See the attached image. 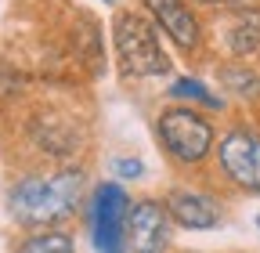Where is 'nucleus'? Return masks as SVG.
<instances>
[{
  "instance_id": "nucleus-4",
  "label": "nucleus",
  "mask_w": 260,
  "mask_h": 253,
  "mask_svg": "<svg viewBox=\"0 0 260 253\" xmlns=\"http://www.w3.org/2000/svg\"><path fill=\"white\" fill-rule=\"evenodd\" d=\"M213 184L235 196H260V123L239 116L217 134L213 160H210Z\"/></svg>"
},
{
  "instance_id": "nucleus-9",
  "label": "nucleus",
  "mask_w": 260,
  "mask_h": 253,
  "mask_svg": "<svg viewBox=\"0 0 260 253\" xmlns=\"http://www.w3.org/2000/svg\"><path fill=\"white\" fill-rule=\"evenodd\" d=\"M174 217L162 199H134L126 213V253H170Z\"/></svg>"
},
{
  "instance_id": "nucleus-16",
  "label": "nucleus",
  "mask_w": 260,
  "mask_h": 253,
  "mask_svg": "<svg viewBox=\"0 0 260 253\" xmlns=\"http://www.w3.org/2000/svg\"><path fill=\"white\" fill-rule=\"evenodd\" d=\"M105 4H112V0H105Z\"/></svg>"
},
{
  "instance_id": "nucleus-12",
  "label": "nucleus",
  "mask_w": 260,
  "mask_h": 253,
  "mask_svg": "<svg viewBox=\"0 0 260 253\" xmlns=\"http://www.w3.org/2000/svg\"><path fill=\"white\" fill-rule=\"evenodd\" d=\"M11 253H76V235L69 228H32L22 232Z\"/></svg>"
},
{
  "instance_id": "nucleus-8",
  "label": "nucleus",
  "mask_w": 260,
  "mask_h": 253,
  "mask_svg": "<svg viewBox=\"0 0 260 253\" xmlns=\"http://www.w3.org/2000/svg\"><path fill=\"white\" fill-rule=\"evenodd\" d=\"M162 203H167L174 225L184 232H213L228 220V203L217 196V188L206 184H170Z\"/></svg>"
},
{
  "instance_id": "nucleus-1",
  "label": "nucleus",
  "mask_w": 260,
  "mask_h": 253,
  "mask_svg": "<svg viewBox=\"0 0 260 253\" xmlns=\"http://www.w3.org/2000/svg\"><path fill=\"white\" fill-rule=\"evenodd\" d=\"M8 217L22 232L32 228H65L87 203V170L83 167H51L25 170L8 184Z\"/></svg>"
},
{
  "instance_id": "nucleus-15",
  "label": "nucleus",
  "mask_w": 260,
  "mask_h": 253,
  "mask_svg": "<svg viewBox=\"0 0 260 253\" xmlns=\"http://www.w3.org/2000/svg\"><path fill=\"white\" fill-rule=\"evenodd\" d=\"M256 228H260V217H256Z\"/></svg>"
},
{
  "instance_id": "nucleus-7",
  "label": "nucleus",
  "mask_w": 260,
  "mask_h": 253,
  "mask_svg": "<svg viewBox=\"0 0 260 253\" xmlns=\"http://www.w3.org/2000/svg\"><path fill=\"white\" fill-rule=\"evenodd\" d=\"M206 47H217L224 61H253L260 54V4L224 8L206 25Z\"/></svg>"
},
{
  "instance_id": "nucleus-3",
  "label": "nucleus",
  "mask_w": 260,
  "mask_h": 253,
  "mask_svg": "<svg viewBox=\"0 0 260 253\" xmlns=\"http://www.w3.org/2000/svg\"><path fill=\"white\" fill-rule=\"evenodd\" d=\"M112 58L116 73L130 83L174 76V54L141 8H119L112 15Z\"/></svg>"
},
{
  "instance_id": "nucleus-5",
  "label": "nucleus",
  "mask_w": 260,
  "mask_h": 253,
  "mask_svg": "<svg viewBox=\"0 0 260 253\" xmlns=\"http://www.w3.org/2000/svg\"><path fill=\"white\" fill-rule=\"evenodd\" d=\"M130 192L123 181H98L83 203V225L94 253H126V213Z\"/></svg>"
},
{
  "instance_id": "nucleus-17",
  "label": "nucleus",
  "mask_w": 260,
  "mask_h": 253,
  "mask_svg": "<svg viewBox=\"0 0 260 253\" xmlns=\"http://www.w3.org/2000/svg\"><path fill=\"white\" fill-rule=\"evenodd\" d=\"M256 123H260V119H256Z\"/></svg>"
},
{
  "instance_id": "nucleus-14",
  "label": "nucleus",
  "mask_w": 260,
  "mask_h": 253,
  "mask_svg": "<svg viewBox=\"0 0 260 253\" xmlns=\"http://www.w3.org/2000/svg\"><path fill=\"white\" fill-rule=\"evenodd\" d=\"M195 8H213V11H224V8H239V4H249V0H191Z\"/></svg>"
},
{
  "instance_id": "nucleus-6",
  "label": "nucleus",
  "mask_w": 260,
  "mask_h": 253,
  "mask_svg": "<svg viewBox=\"0 0 260 253\" xmlns=\"http://www.w3.org/2000/svg\"><path fill=\"white\" fill-rule=\"evenodd\" d=\"M138 8L152 18L181 58H203L206 54V22L191 0H138Z\"/></svg>"
},
{
  "instance_id": "nucleus-2",
  "label": "nucleus",
  "mask_w": 260,
  "mask_h": 253,
  "mask_svg": "<svg viewBox=\"0 0 260 253\" xmlns=\"http://www.w3.org/2000/svg\"><path fill=\"white\" fill-rule=\"evenodd\" d=\"M152 134H155V148L162 152L177 174H203L213 160V145H217V123L210 112L195 109V105H181L170 102L152 116Z\"/></svg>"
},
{
  "instance_id": "nucleus-13",
  "label": "nucleus",
  "mask_w": 260,
  "mask_h": 253,
  "mask_svg": "<svg viewBox=\"0 0 260 253\" xmlns=\"http://www.w3.org/2000/svg\"><path fill=\"white\" fill-rule=\"evenodd\" d=\"M112 170H116V181H138V177H145V163L134 160V155H119V160L112 163Z\"/></svg>"
},
{
  "instance_id": "nucleus-10",
  "label": "nucleus",
  "mask_w": 260,
  "mask_h": 253,
  "mask_svg": "<svg viewBox=\"0 0 260 253\" xmlns=\"http://www.w3.org/2000/svg\"><path fill=\"white\" fill-rule=\"evenodd\" d=\"M167 98L170 102H181V105H195L203 112H228V98L224 94H217L203 76L195 73H181L167 83Z\"/></svg>"
},
{
  "instance_id": "nucleus-11",
  "label": "nucleus",
  "mask_w": 260,
  "mask_h": 253,
  "mask_svg": "<svg viewBox=\"0 0 260 253\" xmlns=\"http://www.w3.org/2000/svg\"><path fill=\"white\" fill-rule=\"evenodd\" d=\"M220 87L232 94V98L260 109V69H253L249 61H220Z\"/></svg>"
}]
</instances>
